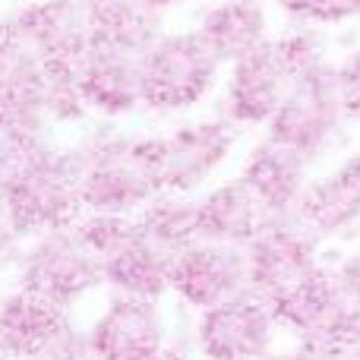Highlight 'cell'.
Instances as JSON below:
<instances>
[{
	"label": "cell",
	"mask_w": 360,
	"mask_h": 360,
	"mask_svg": "<svg viewBox=\"0 0 360 360\" xmlns=\"http://www.w3.org/2000/svg\"><path fill=\"white\" fill-rule=\"evenodd\" d=\"M0 199L25 240L41 231L76 224L82 215V174L76 149L44 143L29 152H16L0 184Z\"/></svg>",
	"instance_id": "1"
},
{
	"label": "cell",
	"mask_w": 360,
	"mask_h": 360,
	"mask_svg": "<svg viewBox=\"0 0 360 360\" xmlns=\"http://www.w3.org/2000/svg\"><path fill=\"white\" fill-rule=\"evenodd\" d=\"M73 149L82 174V212L136 215L152 196H158L146 155V133L98 127Z\"/></svg>",
	"instance_id": "2"
},
{
	"label": "cell",
	"mask_w": 360,
	"mask_h": 360,
	"mask_svg": "<svg viewBox=\"0 0 360 360\" xmlns=\"http://www.w3.org/2000/svg\"><path fill=\"white\" fill-rule=\"evenodd\" d=\"M76 231L89 243L101 266V285L111 294L124 297L162 300L171 294V266L174 253L155 243L136 215H95L82 212L76 218Z\"/></svg>",
	"instance_id": "3"
},
{
	"label": "cell",
	"mask_w": 360,
	"mask_h": 360,
	"mask_svg": "<svg viewBox=\"0 0 360 360\" xmlns=\"http://www.w3.org/2000/svg\"><path fill=\"white\" fill-rule=\"evenodd\" d=\"M143 108L152 114H180L199 108L221 79V60L205 48L196 29L162 32L139 57Z\"/></svg>",
	"instance_id": "4"
},
{
	"label": "cell",
	"mask_w": 360,
	"mask_h": 360,
	"mask_svg": "<svg viewBox=\"0 0 360 360\" xmlns=\"http://www.w3.org/2000/svg\"><path fill=\"white\" fill-rule=\"evenodd\" d=\"M237 127L224 114L196 117L168 133H146V155L158 193L196 196L237 149Z\"/></svg>",
	"instance_id": "5"
},
{
	"label": "cell",
	"mask_w": 360,
	"mask_h": 360,
	"mask_svg": "<svg viewBox=\"0 0 360 360\" xmlns=\"http://www.w3.org/2000/svg\"><path fill=\"white\" fill-rule=\"evenodd\" d=\"M48 82L51 67L0 19V136L16 152L51 143Z\"/></svg>",
	"instance_id": "6"
},
{
	"label": "cell",
	"mask_w": 360,
	"mask_h": 360,
	"mask_svg": "<svg viewBox=\"0 0 360 360\" xmlns=\"http://www.w3.org/2000/svg\"><path fill=\"white\" fill-rule=\"evenodd\" d=\"M16 288H25L63 310H73L79 300L101 288L98 256L79 237L76 224L41 231L22 243Z\"/></svg>",
	"instance_id": "7"
},
{
	"label": "cell",
	"mask_w": 360,
	"mask_h": 360,
	"mask_svg": "<svg viewBox=\"0 0 360 360\" xmlns=\"http://www.w3.org/2000/svg\"><path fill=\"white\" fill-rule=\"evenodd\" d=\"M345 120L348 117H345L342 98H338L335 60H329L294 76L285 101L278 105V111L272 114L262 133L316 162L342 136Z\"/></svg>",
	"instance_id": "8"
},
{
	"label": "cell",
	"mask_w": 360,
	"mask_h": 360,
	"mask_svg": "<svg viewBox=\"0 0 360 360\" xmlns=\"http://www.w3.org/2000/svg\"><path fill=\"white\" fill-rule=\"evenodd\" d=\"M278 332L272 307L247 288L199 310L190 342L202 360H259L275 351Z\"/></svg>",
	"instance_id": "9"
},
{
	"label": "cell",
	"mask_w": 360,
	"mask_h": 360,
	"mask_svg": "<svg viewBox=\"0 0 360 360\" xmlns=\"http://www.w3.org/2000/svg\"><path fill=\"white\" fill-rule=\"evenodd\" d=\"M95 360H155L171 345L162 300L111 294L86 329Z\"/></svg>",
	"instance_id": "10"
},
{
	"label": "cell",
	"mask_w": 360,
	"mask_h": 360,
	"mask_svg": "<svg viewBox=\"0 0 360 360\" xmlns=\"http://www.w3.org/2000/svg\"><path fill=\"white\" fill-rule=\"evenodd\" d=\"M326 262L319 259V240H313L291 218H275L262 228V234L247 247L250 291L266 304L278 300L300 281L316 275Z\"/></svg>",
	"instance_id": "11"
},
{
	"label": "cell",
	"mask_w": 360,
	"mask_h": 360,
	"mask_svg": "<svg viewBox=\"0 0 360 360\" xmlns=\"http://www.w3.org/2000/svg\"><path fill=\"white\" fill-rule=\"evenodd\" d=\"M291 79V70L281 60L275 41L269 38L262 48L228 63L221 114L237 130H266L272 114L285 101Z\"/></svg>",
	"instance_id": "12"
},
{
	"label": "cell",
	"mask_w": 360,
	"mask_h": 360,
	"mask_svg": "<svg viewBox=\"0 0 360 360\" xmlns=\"http://www.w3.org/2000/svg\"><path fill=\"white\" fill-rule=\"evenodd\" d=\"M247 247L196 240L180 250L171 266V294L190 310H205L247 291Z\"/></svg>",
	"instance_id": "13"
},
{
	"label": "cell",
	"mask_w": 360,
	"mask_h": 360,
	"mask_svg": "<svg viewBox=\"0 0 360 360\" xmlns=\"http://www.w3.org/2000/svg\"><path fill=\"white\" fill-rule=\"evenodd\" d=\"M139 51L117 44L92 41L76 60V86L89 114L105 120L130 117L143 108V76H139Z\"/></svg>",
	"instance_id": "14"
},
{
	"label": "cell",
	"mask_w": 360,
	"mask_h": 360,
	"mask_svg": "<svg viewBox=\"0 0 360 360\" xmlns=\"http://www.w3.org/2000/svg\"><path fill=\"white\" fill-rule=\"evenodd\" d=\"M6 19L51 67L73 70L92 44V25L82 0H32Z\"/></svg>",
	"instance_id": "15"
},
{
	"label": "cell",
	"mask_w": 360,
	"mask_h": 360,
	"mask_svg": "<svg viewBox=\"0 0 360 360\" xmlns=\"http://www.w3.org/2000/svg\"><path fill=\"white\" fill-rule=\"evenodd\" d=\"M288 218L319 243L354 231L360 224V149L313 177Z\"/></svg>",
	"instance_id": "16"
},
{
	"label": "cell",
	"mask_w": 360,
	"mask_h": 360,
	"mask_svg": "<svg viewBox=\"0 0 360 360\" xmlns=\"http://www.w3.org/2000/svg\"><path fill=\"white\" fill-rule=\"evenodd\" d=\"M237 177L247 184L256 202L266 209L269 221H275V218H288L294 205L300 202L307 184L313 180V158L272 136H262L247 152Z\"/></svg>",
	"instance_id": "17"
},
{
	"label": "cell",
	"mask_w": 360,
	"mask_h": 360,
	"mask_svg": "<svg viewBox=\"0 0 360 360\" xmlns=\"http://www.w3.org/2000/svg\"><path fill=\"white\" fill-rule=\"evenodd\" d=\"M73 326V310L51 304L25 288L0 297V348L10 360H29Z\"/></svg>",
	"instance_id": "18"
},
{
	"label": "cell",
	"mask_w": 360,
	"mask_h": 360,
	"mask_svg": "<svg viewBox=\"0 0 360 360\" xmlns=\"http://www.w3.org/2000/svg\"><path fill=\"white\" fill-rule=\"evenodd\" d=\"M196 215L199 240L228 243V247H250L269 224L266 209L256 202L240 177L221 180L196 196Z\"/></svg>",
	"instance_id": "19"
},
{
	"label": "cell",
	"mask_w": 360,
	"mask_h": 360,
	"mask_svg": "<svg viewBox=\"0 0 360 360\" xmlns=\"http://www.w3.org/2000/svg\"><path fill=\"white\" fill-rule=\"evenodd\" d=\"M196 35L221 60V67L247 57L272 38L262 0H215L196 19Z\"/></svg>",
	"instance_id": "20"
},
{
	"label": "cell",
	"mask_w": 360,
	"mask_h": 360,
	"mask_svg": "<svg viewBox=\"0 0 360 360\" xmlns=\"http://www.w3.org/2000/svg\"><path fill=\"white\" fill-rule=\"evenodd\" d=\"M92 25V41L117 44L143 54L165 32L162 10L152 0H82Z\"/></svg>",
	"instance_id": "21"
},
{
	"label": "cell",
	"mask_w": 360,
	"mask_h": 360,
	"mask_svg": "<svg viewBox=\"0 0 360 360\" xmlns=\"http://www.w3.org/2000/svg\"><path fill=\"white\" fill-rule=\"evenodd\" d=\"M136 221L155 243H162L168 253H180L190 243L199 240V215L196 196L184 193H158L136 212Z\"/></svg>",
	"instance_id": "22"
},
{
	"label": "cell",
	"mask_w": 360,
	"mask_h": 360,
	"mask_svg": "<svg viewBox=\"0 0 360 360\" xmlns=\"http://www.w3.org/2000/svg\"><path fill=\"white\" fill-rule=\"evenodd\" d=\"M285 16L304 25H345L360 19V0H275Z\"/></svg>",
	"instance_id": "23"
},
{
	"label": "cell",
	"mask_w": 360,
	"mask_h": 360,
	"mask_svg": "<svg viewBox=\"0 0 360 360\" xmlns=\"http://www.w3.org/2000/svg\"><path fill=\"white\" fill-rule=\"evenodd\" d=\"M335 79H338V98H342L345 117L360 124V44L351 48L342 60H335Z\"/></svg>",
	"instance_id": "24"
},
{
	"label": "cell",
	"mask_w": 360,
	"mask_h": 360,
	"mask_svg": "<svg viewBox=\"0 0 360 360\" xmlns=\"http://www.w3.org/2000/svg\"><path fill=\"white\" fill-rule=\"evenodd\" d=\"M29 360H95V354H92V345H89L86 332L73 323L60 338H54L48 348L38 351Z\"/></svg>",
	"instance_id": "25"
},
{
	"label": "cell",
	"mask_w": 360,
	"mask_h": 360,
	"mask_svg": "<svg viewBox=\"0 0 360 360\" xmlns=\"http://www.w3.org/2000/svg\"><path fill=\"white\" fill-rule=\"evenodd\" d=\"M332 275H335V285L342 288L345 297L354 307H360V243L351 247L348 253L332 266Z\"/></svg>",
	"instance_id": "26"
},
{
	"label": "cell",
	"mask_w": 360,
	"mask_h": 360,
	"mask_svg": "<svg viewBox=\"0 0 360 360\" xmlns=\"http://www.w3.org/2000/svg\"><path fill=\"white\" fill-rule=\"evenodd\" d=\"M22 243H25V237L16 231V224H13L4 199H0V275L10 272V269H16L19 253H22Z\"/></svg>",
	"instance_id": "27"
},
{
	"label": "cell",
	"mask_w": 360,
	"mask_h": 360,
	"mask_svg": "<svg viewBox=\"0 0 360 360\" xmlns=\"http://www.w3.org/2000/svg\"><path fill=\"white\" fill-rule=\"evenodd\" d=\"M13 158H16V149H13V146L0 136V184H4V177H6V171H10Z\"/></svg>",
	"instance_id": "28"
},
{
	"label": "cell",
	"mask_w": 360,
	"mask_h": 360,
	"mask_svg": "<svg viewBox=\"0 0 360 360\" xmlns=\"http://www.w3.org/2000/svg\"><path fill=\"white\" fill-rule=\"evenodd\" d=\"M152 4H155L158 6V10H168V6H177V4H186V0H152Z\"/></svg>",
	"instance_id": "29"
},
{
	"label": "cell",
	"mask_w": 360,
	"mask_h": 360,
	"mask_svg": "<svg viewBox=\"0 0 360 360\" xmlns=\"http://www.w3.org/2000/svg\"><path fill=\"white\" fill-rule=\"evenodd\" d=\"M259 360H291V354H288V351H285V354H278V351H272V354H266V357H259Z\"/></svg>",
	"instance_id": "30"
},
{
	"label": "cell",
	"mask_w": 360,
	"mask_h": 360,
	"mask_svg": "<svg viewBox=\"0 0 360 360\" xmlns=\"http://www.w3.org/2000/svg\"><path fill=\"white\" fill-rule=\"evenodd\" d=\"M0 360H10V357H6V354H4V348H0Z\"/></svg>",
	"instance_id": "31"
}]
</instances>
